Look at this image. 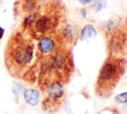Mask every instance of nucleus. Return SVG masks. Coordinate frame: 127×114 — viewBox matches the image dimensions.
Returning <instances> with one entry per match:
<instances>
[{
	"label": "nucleus",
	"instance_id": "nucleus-1",
	"mask_svg": "<svg viewBox=\"0 0 127 114\" xmlns=\"http://www.w3.org/2000/svg\"><path fill=\"white\" fill-rule=\"evenodd\" d=\"M5 64L11 75L33 82L36 79L38 58L33 39L25 32L13 34L5 48Z\"/></svg>",
	"mask_w": 127,
	"mask_h": 114
},
{
	"label": "nucleus",
	"instance_id": "nucleus-2",
	"mask_svg": "<svg viewBox=\"0 0 127 114\" xmlns=\"http://www.w3.org/2000/svg\"><path fill=\"white\" fill-rule=\"evenodd\" d=\"M65 22L64 6L59 0H52L28 14L24 19L23 29L32 39L40 40L43 37L54 35Z\"/></svg>",
	"mask_w": 127,
	"mask_h": 114
},
{
	"label": "nucleus",
	"instance_id": "nucleus-3",
	"mask_svg": "<svg viewBox=\"0 0 127 114\" xmlns=\"http://www.w3.org/2000/svg\"><path fill=\"white\" fill-rule=\"evenodd\" d=\"M38 85L41 90L52 82L65 84L72 76L74 66L69 48L60 46L39 60Z\"/></svg>",
	"mask_w": 127,
	"mask_h": 114
},
{
	"label": "nucleus",
	"instance_id": "nucleus-4",
	"mask_svg": "<svg viewBox=\"0 0 127 114\" xmlns=\"http://www.w3.org/2000/svg\"><path fill=\"white\" fill-rule=\"evenodd\" d=\"M126 66L124 57L108 56L98 72L94 86L95 94L101 98L109 97L124 75Z\"/></svg>",
	"mask_w": 127,
	"mask_h": 114
},
{
	"label": "nucleus",
	"instance_id": "nucleus-5",
	"mask_svg": "<svg viewBox=\"0 0 127 114\" xmlns=\"http://www.w3.org/2000/svg\"><path fill=\"white\" fill-rule=\"evenodd\" d=\"M101 31L108 56L120 57L127 56V18L113 17L102 25Z\"/></svg>",
	"mask_w": 127,
	"mask_h": 114
},
{
	"label": "nucleus",
	"instance_id": "nucleus-6",
	"mask_svg": "<svg viewBox=\"0 0 127 114\" xmlns=\"http://www.w3.org/2000/svg\"><path fill=\"white\" fill-rule=\"evenodd\" d=\"M41 91L43 93L42 108L44 111L54 113L64 104L65 99V90L63 83L58 81L52 82Z\"/></svg>",
	"mask_w": 127,
	"mask_h": 114
},
{
	"label": "nucleus",
	"instance_id": "nucleus-7",
	"mask_svg": "<svg viewBox=\"0 0 127 114\" xmlns=\"http://www.w3.org/2000/svg\"><path fill=\"white\" fill-rule=\"evenodd\" d=\"M24 98L25 100L31 104V105H36L39 102L40 99V93L36 89H26L24 92Z\"/></svg>",
	"mask_w": 127,
	"mask_h": 114
},
{
	"label": "nucleus",
	"instance_id": "nucleus-8",
	"mask_svg": "<svg viewBox=\"0 0 127 114\" xmlns=\"http://www.w3.org/2000/svg\"><path fill=\"white\" fill-rule=\"evenodd\" d=\"M96 35V31L94 30V28L91 25H86L82 31H81V35H80V39L81 40H86L89 38H92Z\"/></svg>",
	"mask_w": 127,
	"mask_h": 114
},
{
	"label": "nucleus",
	"instance_id": "nucleus-9",
	"mask_svg": "<svg viewBox=\"0 0 127 114\" xmlns=\"http://www.w3.org/2000/svg\"><path fill=\"white\" fill-rule=\"evenodd\" d=\"M115 99L119 103H125V102H127V92H124V93H121V94L117 95L115 97Z\"/></svg>",
	"mask_w": 127,
	"mask_h": 114
},
{
	"label": "nucleus",
	"instance_id": "nucleus-10",
	"mask_svg": "<svg viewBox=\"0 0 127 114\" xmlns=\"http://www.w3.org/2000/svg\"><path fill=\"white\" fill-rule=\"evenodd\" d=\"M106 4V0H96L95 1V6H96V10L99 11L101 10Z\"/></svg>",
	"mask_w": 127,
	"mask_h": 114
},
{
	"label": "nucleus",
	"instance_id": "nucleus-11",
	"mask_svg": "<svg viewBox=\"0 0 127 114\" xmlns=\"http://www.w3.org/2000/svg\"><path fill=\"white\" fill-rule=\"evenodd\" d=\"M91 0H79V2L81 3V4H87V3H89Z\"/></svg>",
	"mask_w": 127,
	"mask_h": 114
},
{
	"label": "nucleus",
	"instance_id": "nucleus-12",
	"mask_svg": "<svg viewBox=\"0 0 127 114\" xmlns=\"http://www.w3.org/2000/svg\"><path fill=\"white\" fill-rule=\"evenodd\" d=\"M3 35H4V29L0 27V39L3 37Z\"/></svg>",
	"mask_w": 127,
	"mask_h": 114
}]
</instances>
